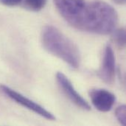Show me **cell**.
I'll use <instances>...</instances> for the list:
<instances>
[{"mask_svg":"<svg viewBox=\"0 0 126 126\" xmlns=\"http://www.w3.org/2000/svg\"><path fill=\"white\" fill-rule=\"evenodd\" d=\"M116 58L112 47L109 44L106 47L102 64L98 71L100 78L107 84H112L115 79Z\"/></svg>","mask_w":126,"mask_h":126,"instance_id":"cell-5","label":"cell"},{"mask_svg":"<svg viewBox=\"0 0 126 126\" xmlns=\"http://www.w3.org/2000/svg\"><path fill=\"white\" fill-rule=\"evenodd\" d=\"M117 4H124L126 3V0H112Z\"/></svg>","mask_w":126,"mask_h":126,"instance_id":"cell-11","label":"cell"},{"mask_svg":"<svg viewBox=\"0 0 126 126\" xmlns=\"http://www.w3.org/2000/svg\"><path fill=\"white\" fill-rule=\"evenodd\" d=\"M115 116L120 124L126 126V106L125 105H122L116 109Z\"/></svg>","mask_w":126,"mask_h":126,"instance_id":"cell-9","label":"cell"},{"mask_svg":"<svg viewBox=\"0 0 126 126\" xmlns=\"http://www.w3.org/2000/svg\"><path fill=\"white\" fill-rule=\"evenodd\" d=\"M56 80L58 83V86L62 89V92L72 103H73L76 106L79 107L83 110H91L89 104L75 90L71 81L64 74H63L62 72H58L56 74Z\"/></svg>","mask_w":126,"mask_h":126,"instance_id":"cell-4","label":"cell"},{"mask_svg":"<svg viewBox=\"0 0 126 126\" xmlns=\"http://www.w3.org/2000/svg\"><path fill=\"white\" fill-rule=\"evenodd\" d=\"M111 33L112 35V40L115 45L119 49H124L126 47V30L124 28H120L117 30H114Z\"/></svg>","mask_w":126,"mask_h":126,"instance_id":"cell-7","label":"cell"},{"mask_svg":"<svg viewBox=\"0 0 126 126\" xmlns=\"http://www.w3.org/2000/svg\"><path fill=\"white\" fill-rule=\"evenodd\" d=\"M1 91L6 94L8 97L12 99L13 100L16 101L17 103L20 104L21 106L27 108V109L35 112V114L49 120H55V117L49 111L46 110L44 107L38 105V103H35L34 101L28 99L27 97H24L21 94L16 92L15 90L9 88L7 86L1 85L0 86Z\"/></svg>","mask_w":126,"mask_h":126,"instance_id":"cell-3","label":"cell"},{"mask_svg":"<svg viewBox=\"0 0 126 126\" xmlns=\"http://www.w3.org/2000/svg\"><path fill=\"white\" fill-rule=\"evenodd\" d=\"M41 43L50 54L61 59L70 67L78 69L80 63V54L77 45L57 27L47 25L41 32Z\"/></svg>","mask_w":126,"mask_h":126,"instance_id":"cell-2","label":"cell"},{"mask_svg":"<svg viewBox=\"0 0 126 126\" xmlns=\"http://www.w3.org/2000/svg\"><path fill=\"white\" fill-rule=\"evenodd\" d=\"M60 15L74 28L98 35L111 33L118 14L109 4L100 0H53Z\"/></svg>","mask_w":126,"mask_h":126,"instance_id":"cell-1","label":"cell"},{"mask_svg":"<svg viewBox=\"0 0 126 126\" xmlns=\"http://www.w3.org/2000/svg\"><path fill=\"white\" fill-rule=\"evenodd\" d=\"M47 1V0H24V4L27 10L38 12L45 7Z\"/></svg>","mask_w":126,"mask_h":126,"instance_id":"cell-8","label":"cell"},{"mask_svg":"<svg viewBox=\"0 0 126 126\" xmlns=\"http://www.w3.org/2000/svg\"><path fill=\"white\" fill-rule=\"evenodd\" d=\"M89 97L94 108L101 112L111 111L116 102L115 95L103 89H91L89 91Z\"/></svg>","mask_w":126,"mask_h":126,"instance_id":"cell-6","label":"cell"},{"mask_svg":"<svg viewBox=\"0 0 126 126\" xmlns=\"http://www.w3.org/2000/svg\"><path fill=\"white\" fill-rule=\"evenodd\" d=\"M22 0H0V3L3 5L8 6V7H13L18 5Z\"/></svg>","mask_w":126,"mask_h":126,"instance_id":"cell-10","label":"cell"}]
</instances>
